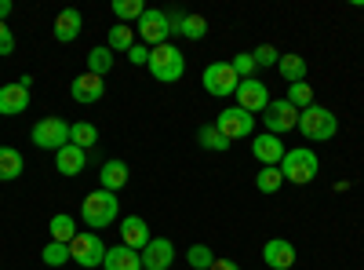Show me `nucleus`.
I'll return each mask as SVG.
<instances>
[{"label":"nucleus","mask_w":364,"mask_h":270,"mask_svg":"<svg viewBox=\"0 0 364 270\" xmlns=\"http://www.w3.org/2000/svg\"><path fill=\"white\" fill-rule=\"evenodd\" d=\"M117 216H120V204H117V194H109V190H95V194H87L84 197V204H80V219L91 227V230H106L109 223H117Z\"/></svg>","instance_id":"obj_1"},{"label":"nucleus","mask_w":364,"mask_h":270,"mask_svg":"<svg viewBox=\"0 0 364 270\" xmlns=\"http://www.w3.org/2000/svg\"><path fill=\"white\" fill-rule=\"evenodd\" d=\"M317 172H321V161H317L314 150H306V146H295V150H288L284 161H281V175H284V183H295V187H306V183H314Z\"/></svg>","instance_id":"obj_2"},{"label":"nucleus","mask_w":364,"mask_h":270,"mask_svg":"<svg viewBox=\"0 0 364 270\" xmlns=\"http://www.w3.org/2000/svg\"><path fill=\"white\" fill-rule=\"evenodd\" d=\"M299 132L306 135L310 142H328V139H336L339 132V117L331 113L328 106H310V110H302L299 113Z\"/></svg>","instance_id":"obj_3"},{"label":"nucleus","mask_w":364,"mask_h":270,"mask_svg":"<svg viewBox=\"0 0 364 270\" xmlns=\"http://www.w3.org/2000/svg\"><path fill=\"white\" fill-rule=\"evenodd\" d=\"M146 70L154 73V81H161V84H175L182 73H186V58H182V51L175 44H161V48L149 51Z\"/></svg>","instance_id":"obj_4"},{"label":"nucleus","mask_w":364,"mask_h":270,"mask_svg":"<svg viewBox=\"0 0 364 270\" xmlns=\"http://www.w3.org/2000/svg\"><path fill=\"white\" fill-rule=\"evenodd\" d=\"M70 259L77 263V266H84V270H95V266H102V259H106V245H102V237L91 230V234H77L73 242H70Z\"/></svg>","instance_id":"obj_5"},{"label":"nucleus","mask_w":364,"mask_h":270,"mask_svg":"<svg viewBox=\"0 0 364 270\" xmlns=\"http://www.w3.org/2000/svg\"><path fill=\"white\" fill-rule=\"evenodd\" d=\"M33 146L41 150H63L70 146V125L63 121V117H41V121L33 125Z\"/></svg>","instance_id":"obj_6"},{"label":"nucleus","mask_w":364,"mask_h":270,"mask_svg":"<svg viewBox=\"0 0 364 270\" xmlns=\"http://www.w3.org/2000/svg\"><path fill=\"white\" fill-rule=\"evenodd\" d=\"M262 121H266V132L269 135H284L291 128H299V110L288 103V99H269V106L262 110Z\"/></svg>","instance_id":"obj_7"},{"label":"nucleus","mask_w":364,"mask_h":270,"mask_svg":"<svg viewBox=\"0 0 364 270\" xmlns=\"http://www.w3.org/2000/svg\"><path fill=\"white\" fill-rule=\"evenodd\" d=\"M215 128H219L230 142H237V139H248V135L255 132V113L240 110V106H230V110H223V113L215 117Z\"/></svg>","instance_id":"obj_8"},{"label":"nucleus","mask_w":364,"mask_h":270,"mask_svg":"<svg viewBox=\"0 0 364 270\" xmlns=\"http://www.w3.org/2000/svg\"><path fill=\"white\" fill-rule=\"evenodd\" d=\"M139 37H142V44L154 51V48H161V44H168V37H171V26H168V11H157V8H146V15L139 19Z\"/></svg>","instance_id":"obj_9"},{"label":"nucleus","mask_w":364,"mask_h":270,"mask_svg":"<svg viewBox=\"0 0 364 270\" xmlns=\"http://www.w3.org/2000/svg\"><path fill=\"white\" fill-rule=\"evenodd\" d=\"M200 81H204V92H208V95H219V99H223V95H233L237 84H240V77L233 73L230 63H211Z\"/></svg>","instance_id":"obj_10"},{"label":"nucleus","mask_w":364,"mask_h":270,"mask_svg":"<svg viewBox=\"0 0 364 270\" xmlns=\"http://www.w3.org/2000/svg\"><path fill=\"white\" fill-rule=\"evenodd\" d=\"M233 99H237V106L240 110H248V113H262L266 106H269V88L262 84V81H240L237 84V92H233Z\"/></svg>","instance_id":"obj_11"},{"label":"nucleus","mask_w":364,"mask_h":270,"mask_svg":"<svg viewBox=\"0 0 364 270\" xmlns=\"http://www.w3.org/2000/svg\"><path fill=\"white\" fill-rule=\"evenodd\" d=\"M252 154L262 161V168H281V161H284V142L277 139V135H269V132H262V135H255L252 139Z\"/></svg>","instance_id":"obj_12"},{"label":"nucleus","mask_w":364,"mask_h":270,"mask_svg":"<svg viewBox=\"0 0 364 270\" xmlns=\"http://www.w3.org/2000/svg\"><path fill=\"white\" fill-rule=\"evenodd\" d=\"M70 95H73V103L91 106V103H99V99L106 95V84H102V77H95V73H87V70H84L80 77H73Z\"/></svg>","instance_id":"obj_13"},{"label":"nucleus","mask_w":364,"mask_h":270,"mask_svg":"<svg viewBox=\"0 0 364 270\" xmlns=\"http://www.w3.org/2000/svg\"><path fill=\"white\" fill-rule=\"evenodd\" d=\"M262 259L269 270H291L295 266V245L284 242V237H269L262 245Z\"/></svg>","instance_id":"obj_14"},{"label":"nucleus","mask_w":364,"mask_h":270,"mask_svg":"<svg viewBox=\"0 0 364 270\" xmlns=\"http://www.w3.org/2000/svg\"><path fill=\"white\" fill-rule=\"evenodd\" d=\"M149 242H154V234H149L146 219H142V216H124V223H120V245L142 252Z\"/></svg>","instance_id":"obj_15"},{"label":"nucleus","mask_w":364,"mask_h":270,"mask_svg":"<svg viewBox=\"0 0 364 270\" xmlns=\"http://www.w3.org/2000/svg\"><path fill=\"white\" fill-rule=\"evenodd\" d=\"M171 263H175V245L168 237H154L142 249V270H168Z\"/></svg>","instance_id":"obj_16"},{"label":"nucleus","mask_w":364,"mask_h":270,"mask_svg":"<svg viewBox=\"0 0 364 270\" xmlns=\"http://www.w3.org/2000/svg\"><path fill=\"white\" fill-rule=\"evenodd\" d=\"M80 29H84V15L77 8L58 11V19H55V41L58 44H73L80 37Z\"/></svg>","instance_id":"obj_17"},{"label":"nucleus","mask_w":364,"mask_h":270,"mask_svg":"<svg viewBox=\"0 0 364 270\" xmlns=\"http://www.w3.org/2000/svg\"><path fill=\"white\" fill-rule=\"evenodd\" d=\"M22 110H29V88H22V84L0 88V117H15Z\"/></svg>","instance_id":"obj_18"},{"label":"nucleus","mask_w":364,"mask_h":270,"mask_svg":"<svg viewBox=\"0 0 364 270\" xmlns=\"http://www.w3.org/2000/svg\"><path fill=\"white\" fill-rule=\"evenodd\" d=\"M102 270H142V252L124 249V245H113V249H106Z\"/></svg>","instance_id":"obj_19"},{"label":"nucleus","mask_w":364,"mask_h":270,"mask_svg":"<svg viewBox=\"0 0 364 270\" xmlns=\"http://www.w3.org/2000/svg\"><path fill=\"white\" fill-rule=\"evenodd\" d=\"M128 179H132V172H128V165L124 161H106L102 168H99V183H102V190H109V194H117L120 187H128Z\"/></svg>","instance_id":"obj_20"},{"label":"nucleus","mask_w":364,"mask_h":270,"mask_svg":"<svg viewBox=\"0 0 364 270\" xmlns=\"http://www.w3.org/2000/svg\"><path fill=\"white\" fill-rule=\"evenodd\" d=\"M84 165H87V150H80V146H63L55 154V168L63 172V175H80L84 172Z\"/></svg>","instance_id":"obj_21"},{"label":"nucleus","mask_w":364,"mask_h":270,"mask_svg":"<svg viewBox=\"0 0 364 270\" xmlns=\"http://www.w3.org/2000/svg\"><path fill=\"white\" fill-rule=\"evenodd\" d=\"M22 168H26V157L18 154V150L0 146V183H11V179H18Z\"/></svg>","instance_id":"obj_22"},{"label":"nucleus","mask_w":364,"mask_h":270,"mask_svg":"<svg viewBox=\"0 0 364 270\" xmlns=\"http://www.w3.org/2000/svg\"><path fill=\"white\" fill-rule=\"evenodd\" d=\"M48 234H51V242H63V245H70L73 237H77V219H73V216H66V212H58V216H51Z\"/></svg>","instance_id":"obj_23"},{"label":"nucleus","mask_w":364,"mask_h":270,"mask_svg":"<svg viewBox=\"0 0 364 270\" xmlns=\"http://www.w3.org/2000/svg\"><path fill=\"white\" fill-rule=\"evenodd\" d=\"M277 70H281V77L288 84H299V81H306V58H302V55H281Z\"/></svg>","instance_id":"obj_24"},{"label":"nucleus","mask_w":364,"mask_h":270,"mask_svg":"<svg viewBox=\"0 0 364 270\" xmlns=\"http://www.w3.org/2000/svg\"><path fill=\"white\" fill-rule=\"evenodd\" d=\"M106 48H109V51H132V48H135V29L124 26V22H117V26L109 29V37H106Z\"/></svg>","instance_id":"obj_25"},{"label":"nucleus","mask_w":364,"mask_h":270,"mask_svg":"<svg viewBox=\"0 0 364 270\" xmlns=\"http://www.w3.org/2000/svg\"><path fill=\"white\" fill-rule=\"evenodd\" d=\"M113 70V51L102 44V48H91L87 51V73H95V77H106Z\"/></svg>","instance_id":"obj_26"},{"label":"nucleus","mask_w":364,"mask_h":270,"mask_svg":"<svg viewBox=\"0 0 364 270\" xmlns=\"http://www.w3.org/2000/svg\"><path fill=\"white\" fill-rule=\"evenodd\" d=\"M70 142L80 146V150L95 146V142H99V128L91 125V121H77V125H70Z\"/></svg>","instance_id":"obj_27"},{"label":"nucleus","mask_w":364,"mask_h":270,"mask_svg":"<svg viewBox=\"0 0 364 270\" xmlns=\"http://www.w3.org/2000/svg\"><path fill=\"white\" fill-rule=\"evenodd\" d=\"M113 15H117V22H139L142 15H146V4L142 0H113Z\"/></svg>","instance_id":"obj_28"},{"label":"nucleus","mask_w":364,"mask_h":270,"mask_svg":"<svg viewBox=\"0 0 364 270\" xmlns=\"http://www.w3.org/2000/svg\"><path fill=\"white\" fill-rule=\"evenodd\" d=\"M284 99H288V103H291V106L302 113V110H310V106H314V88H310L306 81L288 84V95H284Z\"/></svg>","instance_id":"obj_29"},{"label":"nucleus","mask_w":364,"mask_h":270,"mask_svg":"<svg viewBox=\"0 0 364 270\" xmlns=\"http://www.w3.org/2000/svg\"><path fill=\"white\" fill-rule=\"evenodd\" d=\"M281 187H284L281 168H259V175H255V190L259 194H277Z\"/></svg>","instance_id":"obj_30"},{"label":"nucleus","mask_w":364,"mask_h":270,"mask_svg":"<svg viewBox=\"0 0 364 270\" xmlns=\"http://www.w3.org/2000/svg\"><path fill=\"white\" fill-rule=\"evenodd\" d=\"M197 139H200V146H204V150H219V154L233 146V142H230V139H226V135L215 128V125H204V128L197 132Z\"/></svg>","instance_id":"obj_31"},{"label":"nucleus","mask_w":364,"mask_h":270,"mask_svg":"<svg viewBox=\"0 0 364 270\" xmlns=\"http://www.w3.org/2000/svg\"><path fill=\"white\" fill-rule=\"evenodd\" d=\"M186 41H204L208 33V19L204 15H182V29H178Z\"/></svg>","instance_id":"obj_32"},{"label":"nucleus","mask_w":364,"mask_h":270,"mask_svg":"<svg viewBox=\"0 0 364 270\" xmlns=\"http://www.w3.org/2000/svg\"><path fill=\"white\" fill-rule=\"evenodd\" d=\"M41 259H44L48 266H63V263H70V245H63V242H48V245L41 249Z\"/></svg>","instance_id":"obj_33"},{"label":"nucleus","mask_w":364,"mask_h":270,"mask_svg":"<svg viewBox=\"0 0 364 270\" xmlns=\"http://www.w3.org/2000/svg\"><path fill=\"white\" fill-rule=\"evenodd\" d=\"M186 263H190L193 270H211L215 256H211V249H208V245H190V249H186Z\"/></svg>","instance_id":"obj_34"},{"label":"nucleus","mask_w":364,"mask_h":270,"mask_svg":"<svg viewBox=\"0 0 364 270\" xmlns=\"http://www.w3.org/2000/svg\"><path fill=\"white\" fill-rule=\"evenodd\" d=\"M230 66H233V73H237L240 81H252V77H255V70H259V66H255V58H252V51L233 55V63H230Z\"/></svg>","instance_id":"obj_35"},{"label":"nucleus","mask_w":364,"mask_h":270,"mask_svg":"<svg viewBox=\"0 0 364 270\" xmlns=\"http://www.w3.org/2000/svg\"><path fill=\"white\" fill-rule=\"evenodd\" d=\"M252 58H255V66H277L281 63V51L273 48V44H262V48L252 51Z\"/></svg>","instance_id":"obj_36"},{"label":"nucleus","mask_w":364,"mask_h":270,"mask_svg":"<svg viewBox=\"0 0 364 270\" xmlns=\"http://www.w3.org/2000/svg\"><path fill=\"white\" fill-rule=\"evenodd\" d=\"M11 51H15V37H11L8 22H0V55H11Z\"/></svg>","instance_id":"obj_37"},{"label":"nucleus","mask_w":364,"mask_h":270,"mask_svg":"<svg viewBox=\"0 0 364 270\" xmlns=\"http://www.w3.org/2000/svg\"><path fill=\"white\" fill-rule=\"evenodd\" d=\"M128 58H132L135 66H146V63H149V48H146V44H135V48L128 51Z\"/></svg>","instance_id":"obj_38"},{"label":"nucleus","mask_w":364,"mask_h":270,"mask_svg":"<svg viewBox=\"0 0 364 270\" xmlns=\"http://www.w3.org/2000/svg\"><path fill=\"white\" fill-rule=\"evenodd\" d=\"M211 270H240V263H233V259H215V263H211Z\"/></svg>","instance_id":"obj_39"},{"label":"nucleus","mask_w":364,"mask_h":270,"mask_svg":"<svg viewBox=\"0 0 364 270\" xmlns=\"http://www.w3.org/2000/svg\"><path fill=\"white\" fill-rule=\"evenodd\" d=\"M11 8H15V4H11V0H0V22H8V15H11Z\"/></svg>","instance_id":"obj_40"}]
</instances>
